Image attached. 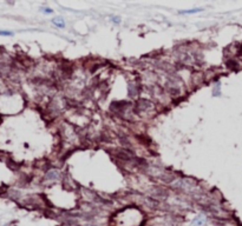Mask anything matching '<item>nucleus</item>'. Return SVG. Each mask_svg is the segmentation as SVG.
Returning a JSON list of instances; mask_svg holds the SVG:
<instances>
[{
    "instance_id": "1",
    "label": "nucleus",
    "mask_w": 242,
    "mask_h": 226,
    "mask_svg": "<svg viewBox=\"0 0 242 226\" xmlns=\"http://www.w3.org/2000/svg\"><path fill=\"white\" fill-rule=\"evenodd\" d=\"M0 35H12V32H8V31H0Z\"/></svg>"
}]
</instances>
